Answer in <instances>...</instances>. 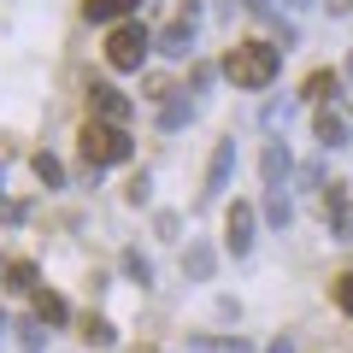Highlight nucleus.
Returning <instances> with one entry per match:
<instances>
[{
    "mask_svg": "<svg viewBox=\"0 0 353 353\" xmlns=\"http://www.w3.org/2000/svg\"><path fill=\"white\" fill-rule=\"evenodd\" d=\"M83 12H88V24H118V18L136 12V0H83Z\"/></svg>",
    "mask_w": 353,
    "mask_h": 353,
    "instance_id": "11",
    "label": "nucleus"
},
{
    "mask_svg": "<svg viewBox=\"0 0 353 353\" xmlns=\"http://www.w3.org/2000/svg\"><path fill=\"white\" fill-rule=\"evenodd\" d=\"M88 106H94V118H101V124H118V130H124L130 112H136V106H130V94H124V88H112V83H94V88H88Z\"/></svg>",
    "mask_w": 353,
    "mask_h": 353,
    "instance_id": "4",
    "label": "nucleus"
},
{
    "mask_svg": "<svg viewBox=\"0 0 353 353\" xmlns=\"http://www.w3.org/2000/svg\"><path fill=\"white\" fill-rule=\"evenodd\" d=\"M183 271H189L194 283H206V277H212V248H206V241H189V253H183Z\"/></svg>",
    "mask_w": 353,
    "mask_h": 353,
    "instance_id": "15",
    "label": "nucleus"
},
{
    "mask_svg": "<svg viewBox=\"0 0 353 353\" xmlns=\"http://www.w3.org/2000/svg\"><path fill=\"white\" fill-rule=\"evenodd\" d=\"M230 171H236V141H218L212 165H206V189H201V206H206V201H218V194L230 189Z\"/></svg>",
    "mask_w": 353,
    "mask_h": 353,
    "instance_id": "6",
    "label": "nucleus"
},
{
    "mask_svg": "<svg viewBox=\"0 0 353 353\" xmlns=\"http://www.w3.org/2000/svg\"><path fill=\"white\" fill-rule=\"evenodd\" d=\"M301 183H306V189H324V165H318V159L301 165Z\"/></svg>",
    "mask_w": 353,
    "mask_h": 353,
    "instance_id": "25",
    "label": "nucleus"
},
{
    "mask_svg": "<svg viewBox=\"0 0 353 353\" xmlns=\"http://www.w3.org/2000/svg\"><path fill=\"white\" fill-rule=\"evenodd\" d=\"M30 165H36V176H41V183H48V189H59V183H65V165L53 159V153H36V159H30Z\"/></svg>",
    "mask_w": 353,
    "mask_h": 353,
    "instance_id": "20",
    "label": "nucleus"
},
{
    "mask_svg": "<svg viewBox=\"0 0 353 353\" xmlns=\"http://www.w3.org/2000/svg\"><path fill=\"white\" fill-rule=\"evenodd\" d=\"M312 130H318L324 148H347V118H341L336 106H318V112H312Z\"/></svg>",
    "mask_w": 353,
    "mask_h": 353,
    "instance_id": "9",
    "label": "nucleus"
},
{
    "mask_svg": "<svg viewBox=\"0 0 353 353\" xmlns=\"http://www.w3.org/2000/svg\"><path fill=\"white\" fill-rule=\"evenodd\" d=\"M312 6H318V0H283V12H294V18H301V12H312Z\"/></svg>",
    "mask_w": 353,
    "mask_h": 353,
    "instance_id": "28",
    "label": "nucleus"
},
{
    "mask_svg": "<svg viewBox=\"0 0 353 353\" xmlns=\"http://www.w3.org/2000/svg\"><path fill=\"white\" fill-rule=\"evenodd\" d=\"M289 171H294L289 141H265V153H259V176H265V189H289Z\"/></svg>",
    "mask_w": 353,
    "mask_h": 353,
    "instance_id": "5",
    "label": "nucleus"
},
{
    "mask_svg": "<svg viewBox=\"0 0 353 353\" xmlns=\"http://www.w3.org/2000/svg\"><path fill=\"white\" fill-rule=\"evenodd\" d=\"M324 6H330L336 18H347V12H353V0H324Z\"/></svg>",
    "mask_w": 353,
    "mask_h": 353,
    "instance_id": "29",
    "label": "nucleus"
},
{
    "mask_svg": "<svg viewBox=\"0 0 353 353\" xmlns=\"http://www.w3.org/2000/svg\"><path fill=\"white\" fill-rule=\"evenodd\" d=\"M347 83H353V59H347Z\"/></svg>",
    "mask_w": 353,
    "mask_h": 353,
    "instance_id": "32",
    "label": "nucleus"
},
{
    "mask_svg": "<svg viewBox=\"0 0 353 353\" xmlns=\"http://www.w3.org/2000/svg\"><path fill=\"white\" fill-rule=\"evenodd\" d=\"M153 48H159L165 59H189V53H194V24H189V18H176L171 30H159V36H153Z\"/></svg>",
    "mask_w": 353,
    "mask_h": 353,
    "instance_id": "8",
    "label": "nucleus"
},
{
    "mask_svg": "<svg viewBox=\"0 0 353 353\" xmlns=\"http://www.w3.org/2000/svg\"><path fill=\"white\" fill-rule=\"evenodd\" d=\"M0 330H6V318H0Z\"/></svg>",
    "mask_w": 353,
    "mask_h": 353,
    "instance_id": "33",
    "label": "nucleus"
},
{
    "mask_svg": "<svg viewBox=\"0 0 353 353\" xmlns=\"http://www.w3.org/2000/svg\"><path fill=\"white\" fill-rule=\"evenodd\" d=\"M241 12H253V18H271V0H241Z\"/></svg>",
    "mask_w": 353,
    "mask_h": 353,
    "instance_id": "26",
    "label": "nucleus"
},
{
    "mask_svg": "<svg viewBox=\"0 0 353 353\" xmlns=\"http://www.w3.org/2000/svg\"><path fill=\"white\" fill-rule=\"evenodd\" d=\"M0 289H12V294H36V265H30V259H12V265H6V283H0Z\"/></svg>",
    "mask_w": 353,
    "mask_h": 353,
    "instance_id": "14",
    "label": "nucleus"
},
{
    "mask_svg": "<svg viewBox=\"0 0 353 353\" xmlns=\"http://www.w3.org/2000/svg\"><path fill=\"white\" fill-rule=\"evenodd\" d=\"M148 53H153V36L141 24H112V36H106V65L112 71H141Z\"/></svg>",
    "mask_w": 353,
    "mask_h": 353,
    "instance_id": "3",
    "label": "nucleus"
},
{
    "mask_svg": "<svg viewBox=\"0 0 353 353\" xmlns=\"http://www.w3.org/2000/svg\"><path fill=\"white\" fill-rule=\"evenodd\" d=\"M0 218H6V224H18V218H24V206H18V201H0Z\"/></svg>",
    "mask_w": 353,
    "mask_h": 353,
    "instance_id": "27",
    "label": "nucleus"
},
{
    "mask_svg": "<svg viewBox=\"0 0 353 353\" xmlns=\"http://www.w3.org/2000/svg\"><path fill=\"white\" fill-rule=\"evenodd\" d=\"M265 353H294V347H289V341H283V336H277V341H271V347H265Z\"/></svg>",
    "mask_w": 353,
    "mask_h": 353,
    "instance_id": "30",
    "label": "nucleus"
},
{
    "mask_svg": "<svg viewBox=\"0 0 353 353\" xmlns=\"http://www.w3.org/2000/svg\"><path fill=\"white\" fill-rule=\"evenodd\" d=\"M30 306H36V318H41V324H65V318H71V306H65L53 289H36V294H30Z\"/></svg>",
    "mask_w": 353,
    "mask_h": 353,
    "instance_id": "13",
    "label": "nucleus"
},
{
    "mask_svg": "<svg viewBox=\"0 0 353 353\" xmlns=\"http://www.w3.org/2000/svg\"><path fill=\"white\" fill-rule=\"evenodd\" d=\"M124 194H130V206H148V194H153V183H148V171H141L136 183H130V189H124Z\"/></svg>",
    "mask_w": 353,
    "mask_h": 353,
    "instance_id": "24",
    "label": "nucleus"
},
{
    "mask_svg": "<svg viewBox=\"0 0 353 353\" xmlns=\"http://www.w3.org/2000/svg\"><path fill=\"white\" fill-rule=\"evenodd\" d=\"M18 341H24L30 353H41V318H24V324H18Z\"/></svg>",
    "mask_w": 353,
    "mask_h": 353,
    "instance_id": "22",
    "label": "nucleus"
},
{
    "mask_svg": "<svg viewBox=\"0 0 353 353\" xmlns=\"http://www.w3.org/2000/svg\"><path fill=\"white\" fill-rule=\"evenodd\" d=\"M336 88H341V77H336V71H312V77H306V101H318V106H324L330 94H336Z\"/></svg>",
    "mask_w": 353,
    "mask_h": 353,
    "instance_id": "17",
    "label": "nucleus"
},
{
    "mask_svg": "<svg viewBox=\"0 0 353 353\" xmlns=\"http://www.w3.org/2000/svg\"><path fill=\"white\" fill-rule=\"evenodd\" d=\"M265 224H277V230L294 224V201H289V189H265Z\"/></svg>",
    "mask_w": 353,
    "mask_h": 353,
    "instance_id": "12",
    "label": "nucleus"
},
{
    "mask_svg": "<svg viewBox=\"0 0 353 353\" xmlns=\"http://www.w3.org/2000/svg\"><path fill=\"white\" fill-rule=\"evenodd\" d=\"M77 141H83V159H88V171H101V165H124L130 153H136L130 130H118V124H101V118H88Z\"/></svg>",
    "mask_w": 353,
    "mask_h": 353,
    "instance_id": "2",
    "label": "nucleus"
},
{
    "mask_svg": "<svg viewBox=\"0 0 353 353\" xmlns=\"http://www.w3.org/2000/svg\"><path fill=\"white\" fill-rule=\"evenodd\" d=\"M83 341H88V347H112V341H118V330L106 324V318H88V324H83Z\"/></svg>",
    "mask_w": 353,
    "mask_h": 353,
    "instance_id": "19",
    "label": "nucleus"
},
{
    "mask_svg": "<svg viewBox=\"0 0 353 353\" xmlns=\"http://www.w3.org/2000/svg\"><path fill=\"white\" fill-rule=\"evenodd\" d=\"M330 294H336V306H341V312L353 318V271H347V277H336V283H330Z\"/></svg>",
    "mask_w": 353,
    "mask_h": 353,
    "instance_id": "21",
    "label": "nucleus"
},
{
    "mask_svg": "<svg viewBox=\"0 0 353 353\" xmlns=\"http://www.w3.org/2000/svg\"><path fill=\"white\" fill-rule=\"evenodd\" d=\"M289 112H294V101H271V106H265V130L289 124Z\"/></svg>",
    "mask_w": 353,
    "mask_h": 353,
    "instance_id": "23",
    "label": "nucleus"
},
{
    "mask_svg": "<svg viewBox=\"0 0 353 353\" xmlns=\"http://www.w3.org/2000/svg\"><path fill=\"white\" fill-rule=\"evenodd\" d=\"M283 71V48L277 41H236V48L224 53V77L236 88H271Z\"/></svg>",
    "mask_w": 353,
    "mask_h": 353,
    "instance_id": "1",
    "label": "nucleus"
},
{
    "mask_svg": "<svg viewBox=\"0 0 353 353\" xmlns=\"http://www.w3.org/2000/svg\"><path fill=\"white\" fill-rule=\"evenodd\" d=\"M124 271H130V283L153 289V265H148V253H141V248H130V253H124Z\"/></svg>",
    "mask_w": 353,
    "mask_h": 353,
    "instance_id": "18",
    "label": "nucleus"
},
{
    "mask_svg": "<svg viewBox=\"0 0 353 353\" xmlns=\"http://www.w3.org/2000/svg\"><path fill=\"white\" fill-rule=\"evenodd\" d=\"M194 118V101H189V88H171V101L159 106V130H183Z\"/></svg>",
    "mask_w": 353,
    "mask_h": 353,
    "instance_id": "10",
    "label": "nucleus"
},
{
    "mask_svg": "<svg viewBox=\"0 0 353 353\" xmlns=\"http://www.w3.org/2000/svg\"><path fill=\"white\" fill-rule=\"evenodd\" d=\"M224 248L236 253V259L253 248V206H248V201H236V206H230V218H224Z\"/></svg>",
    "mask_w": 353,
    "mask_h": 353,
    "instance_id": "7",
    "label": "nucleus"
},
{
    "mask_svg": "<svg viewBox=\"0 0 353 353\" xmlns=\"http://www.w3.org/2000/svg\"><path fill=\"white\" fill-rule=\"evenodd\" d=\"M0 189H6V165H0Z\"/></svg>",
    "mask_w": 353,
    "mask_h": 353,
    "instance_id": "31",
    "label": "nucleus"
},
{
    "mask_svg": "<svg viewBox=\"0 0 353 353\" xmlns=\"http://www.w3.org/2000/svg\"><path fill=\"white\" fill-rule=\"evenodd\" d=\"M324 224H330V236H336V241H353V194L336 206V212H324Z\"/></svg>",
    "mask_w": 353,
    "mask_h": 353,
    "instance_id": "16",
    "label": "nucleus"
}]
</instances>
